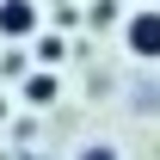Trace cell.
I'll list each match as a JSON object with an SVG mask.
<instances>
[{
  "instance_id": "cell-2",
  "label": "cell",
  "mask_w": 160,
  "mask_h": 160,
  "mask_svg": "<svg viewBox=\"0 0 160 160\" xmlns=\"http://www.w3.org/2000/svg\"><path fill=\"white\" fill-rule=\"evenodd\" d=\"M37 31V0H0V37H31Z\"/></svg>"
},
{
  "instance_id": "cell-3",
  "label": "cell",
  "mask_w": 160,
  "mask_h": 160,
  "mask_svg": "<svg viewBox=\"0 0 160 160\" xmlns=\"http://www.w3.org/2000/svg\"><path fill=\"white\" fill-rule=\"evenodd\" d=\"M25 99L31 105H56V74H31L25 80Z\"/></svg>"
},
{
  "instance_id": "cell-1",
  "label": "cell",
  "mask_w": 160,
  "mask_h": 160,
  "mask_svg": "<svg viewBox=\"0 0 160 160\" xmlns=\"http://www.w3.org/2000/svg\"><path fill=\"white\" fill-rule=\"evenodd\" d=\"M123 49L136 62H160V6H136L123 19Z\"/></svg>"
},
{
  "instance_id": "cell-4",
  "label": "cell",
  "mask_w": 160,
  "mask_h": 160,
  "mask_svg": "<svg viewBox=\"0 0 160 160\" xmlns=\"http://www.w3.org/2000/svg\"><path fill=\"white\" fill-rule=\"evenodd\" d=\"M80 160H117V148H111V142H86V148H80Z\"/></svg>"
}]
</instances>
